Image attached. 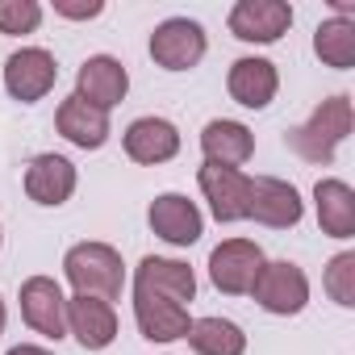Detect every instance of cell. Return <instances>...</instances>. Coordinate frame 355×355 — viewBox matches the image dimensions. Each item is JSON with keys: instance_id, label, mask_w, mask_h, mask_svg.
<instances>
[{"instance_id": "6da1fadb", "label": "cell", "mask_w": 355, "mask_h": 355, "mask_svg": "<svg viewBox=\"0 0 355 355\" xmlns=\"http://www.w3.org/2000/svg\"><path fill=\"white\" fill-rule=\"evenodd\" d=\"M355 130V105L347 92H334L326 96L301 125L288 130V146L305 159V163H330L334 150L351 138Z\"/></svg>"}, {"instance_id": "7a4b0ae2", "label": "cell", "mask_w": 355, "mask_h": 355, "mask_svg": "<svg viewBox=\"0 0 355 355\" xmlns=\"http://www.w3.org/2000/svg\"><path fill=\"white\" fill-rule=\"evenodd\" d=\"M63 276L80 297H101V301H117L125 288V259L117 247L101 243V239H84L76 247H67L63 255Z\"/></svg>"}, {"instance_id": "3957f363", "label": "cell", "mask_w": 355, "mask_h": 355, "mask_svg": "<svg viewBox=\"0 0 355 355\" xmlns=\"http://www.w3.org/2000/svg\"><path fill=\"white\" fill-rule=\"evenodd\" d=\"M309 276H305V268L301 263H293V259H272V263H263V272H259V280H255V288H251V297H255V305L263 309V313H272V318H297L305 305H309Z\"/></svg>"}, {"instance_id": "277c9868", "label": "cell", "mask_w": 355, "mask_h": 355, "mask_svg": "<svg viewBox=\"0 0 355 355\" xmlns=\"http://www.w3.org/2000/svg\"><path fill=\"white\" fill-rule=\"evenodd\" d=\"M205 55H209V38L205 26L193 17H167L150 34V59L163 71H193Z\"/></svg>"}, {"instance_id": "5b68a950", "label": "cell", "mask_w": 355, "mask_h": 355, "mask_svg": "<svg viewBox=\"0 0 355 355\" xmlns=\"http://www.w3.org/2000/svg\"><path fill=\"white\" fill-rule=\"evenodd\" d=\"M263 247L251 239H226L209 251V280L226 297H251L259 272H263Z\"/></svg>"}, {"instance_id": "8992f818", "label": "cell", "mask_w": 355, "mask_h": 355, "mask_svg": "<svg viewBox=\"0 0 355 355\" xmlns=\"http://www.w3.org/2000/svg\"><path fill=\"white\" fill-rule=\"evenodd\" d=\"M197 184H201V197H205V205H209L214 222H222V226L247 222V205H251V175H247L243 167L201 163Z\"/></svg>"}, {"instance_id": "52a82bcc", "label": "cell", "mask_w": 355, "mask_h": 355, "mask_svg": "<svg viewBox=\"0 0 355 355\" xmlns=\"http://www.w3.org/2000/svg\"><path fill=\"white\" fill-rule=\"evenodd\" d=\"M17 301H21V322L34 334L51 338V343L67 338V293H63V284L55 276H30V280H21Z\"/></svg>"}, {"instance_id": "ba28073f", "label": "cell", "mask_w": 355, "mask_h": 355, "mask_svg": "<svg viewBox=\"0 0 355 355\" xmlns=\"http://www.w3.org/2000/svg\"><path fill=\"white\" fill-rule=\"evenodd\" d=\"M59 84V59L46 46H21L5 59V92L21 105H38Z\"/></svg>"}, {"instance_id": "9c48e42d", "label": "cell", "mask_w": 355, "mask_h": 355, "mask_svg": "<svg viewBox=\"0 0 355 355\" xmlns=\"http://www.w3.org/2000/svg\"><path fill=\"white\" fill-rule=\"evenodd\" d=\"M146 226L155 239H163L167 247H193L205 234V214L197 201H189L184 193H159L146 209Z\"/></svg>"}, {"instance_id": "30bf717a", "label": "cell", "mask_w": 355, "mask_h": 355, "mask_svg": "<svg viewBox=\"0 0 355 355\" xmlns=\"http://www.w3.org/2000/svg\"><path fill=\"white\" fill-rule=\"evenodd\" d=\"M305 218V201L297 193V184L280 180V175H255L251 180V205H247V222H259L268 230H293Z\"/></svg>"}, {"instance_id": "8fae6325", "label": "cell", "mask_w": 355, "mask_h": 355, "mask_svg": "<svg viewBox=\"0 0 355 355\" xmlns=\"http://www.w3.org/2000/svg\"><path fill=\"white\" fill-rule=\"evenodd\" d=\"M21 184H26V197H30L34 205L59 209V205H67V201L76 197V189H80V171H76V163H71L67 155L42 150V155L30 159Z\"/></svg>"}, {"instance_id": "7c38bea8", "label": "cell", "mask_w": 355, "mask_h": 355, "mask_svg": "<svg viewBox=\"0 0 355 355\" xmlns=\"http://www.w3.org/2000/svg\"><path fill=\"white\" fill-rule=\"evenodd\" d=\"M230 34L251 46H272L293 30V5L284 0H239L226 17Z\"/></svg>"}, {"instance_id": "4fadbf2b", "label": "cell", "mask_w": 355, "mask_h": 355, "mask_svg": "<svg viewBox=\"0 0 355 355\" xmlns=\"http://www.w3.org/2000/svg\"><path fill=\"white\" fill-rule=\"evenodd\" d=\"M125 92H130V71H125L121 59H113V55H88L80 63V71H76V96L88 101L92 109L109 113V109H117L125 101Z\"/></svg>"}, {"instance_id": "5bb4252c", "label": "cell", "mask_w": 355, "mask_h": 355, "mask_svg": "<svg viewBox=\"0 0 355 355\" xmlns=\"http://www.w3.org/2000/svg\"><path fill=\"white\" fill-rule=\"evenodd\" d=\"M121 146H125V155H130L134 163L159 167V163H171L175 155H180L184 138H180V130H175V121L150 113V117H134V121L125 125Z\"/></svg>"}, {"instance_id": "9a60e30c", "label": "cell", "mask_w": 355, "mask_h": 355, "mask_svg": "<svg viewBox=\"0 0 355 355\" xmlns=\"http://www.w3.org/2000/svg\"><path fill=\"white\" fill-rule=\"evenodd\" d=\"M226 92H230L234 105L259 113V109H268V105L276 101V92H280V71H276V63L263 59V55H243V59H234L230 71H226Z\"/></svg>"}, {"instance_id": "2e32d148", "label": "cell", "mask_w": 355, "mask_h": 355, "mask_svg": "<svg viewBox=\"0 0 355 355\" xmlns=\"http://www.w3.org/2000/svg\"><path fill=\"white\" fill-rule=\"evenodd\" d=\"M67 334L84 347V351H105L117 338V309L113 301L101 297H67Z\"/></svg>"}, {"instance_id": "e0dca14e", "label": "cell", "mask_w": 355, "mask_h": 355, "mask_svg": "<svg viewBox=\"0 0 355 355\" xmlns=\"http://www.w3.org/2000/svg\"><path fill=\"white\" fill-rule=\"evenodd\" d=\"M134 288L189 305V301L197 297V272H193L184 259H167V255H142V259H138V268H134Z\"/></svg>"}, {"instance_id": "ac0fdd59", "label": "cell", "mask_w": 355, "mask_h": 355, "mask_svg": "<svg viewBox=\"0 0 355 355\" xmlns=\"http://www.w3.org/2000/svg\"><path fill=\"white\" fill-rule=\"evenodd\" d=\"M134 322H138V334L146 343H175V338L189 334L193 313L180 301H167V297L134 288Z\"/></svg>"}, {"instance_id": "d6986e66", "label": "cell", "mask_w": 355, "mask_h": 355, "mask_svg": "<svg viewBox=\"0 0 355 355\" xmlns=\"http://www.w3.org/2000/svg\"><path fill=\"white\" fill-rule=\"evenodd\" d=\"M313 214L326 239H355V189L338 175H326V180L313 184Z\"/></svg>"}, {"instance_id": "ffe728a7", "label": "cell", "mask_w": 355, "mask_h": 355, "mask_svg": "<svg viewBox=\"0 0 355 355\" xmlns=\"http://www.w3.org/2000/svg\"><path fill=\"white\" fill-rule=\"evenodd\" d=\"M55 130H59L71 146H80V150H101V146L109 142V134H113L109 113L92 109V105L80 101L76 92H71L67 101H59V109H55Z\"/></svg>"}, {"instance_id": "44dd1931", "label": "cell", "mask_w": 355, "mask_h": 355, "mask_svg": "<svg viewBox=\"0 0 355 355\" xmlns=\"http://www.w3.org/2000/svg\"><path fill=\"white\" fill-rule=\"evenodd\" d=\"M201 155H205V163H218V167H243L255 155V134H251V125H243L234 117H214L201 130Z\"/></svg>"}, {"instance_id": "7402d4cb", "label": "cell", "mask_w": 355, "mask_h": 355, "mask_svg": "<svg viewBox=\"0 0 355 355\" xmlns=\"http://www.w3.org/2000/svg\"><path fill=\"white\" fill-rule=\"evenodd\" d=\"M184 338H189V347H193L197 355H247V334H243V326L230 322V318H218V313L193 318V326H189Z\"/></svg>"}, {"instance_id": "603a6c76", "label": "cell", "mask_w": 355, "mask_h": 355, "mask_svg": "<svg viewBox=\"0 0 355 355\" xmlns=\"http://www.w3.org/2000/svg\"><path fill=\"white\" fill-rule=\"evenodd\" d=\"M313 55L334 71H351L355 67V17H326L313 30Z\"/></svg>"}, {"instance_id": "cb8c5ba5", "label": "cell", "mask_w": 355, "mask_h": 355, "mask_svg": "<svg viewBox=\"0 0 355 355\" xmlns=\"http://www.w3.org/2000/svg\"><path fill=\"white\" fill-rule=\"evenodd\" d=\"M322 288L338 309H355V251H338L326 272H322Z\"/></svg>"}, {"instance_id": "d4e9b609", "label": "cell", "mask_w": 355, "mask_h": 355, "mask_svg": "<svg viewBox=\"0 0 355 355\" xmlns=\"http://www.w3.org/2000/svg\"><path fill=\"white\" fill-rule=\"evenodd\" d=\"M42 26V5L38 0H0V34L21 38Z\"/></svg>"}, {"instance_id": "484cf974", "label": "cell", "mask_w": 355, "mask_h": 355, "mask_svg": "<svg viewBox=\"0 0 355 355\" xmlns=\"http://www.w3.org/2000/svg\"><path fill=\"white\" fill-rule=\"evenodd\" d=\"M55 13L67 21H92L105 13V0H55Z\"/></svg>"}, {"instance_id": "4316f807", "label": "cell", "mask_w": 355, "mask_h": 355, "mask_svg": "<svg viewBox=\"0 0 355 355\" xmlns=\"http://www.w3.org/2000/svg\"><path fill=\"white\" fill-rule=\"evenodd\" d=\"M5 355H55L51 347H38V343H17V347H9Z\"/></svg>"}, {"instance_id": "83f0119b", "label": "cell", "mask_w": 355, "mask_h": 355, "mask_svg": "<svg viewBox=\"0 0 355 355\" xmlns=\"http://www.w3.org/2000/svg\"><path fill=\"white\" fill-rule=\"evenodd\" d=\"M5 326H9V305H5V297H0V334H5Z\"/></svg>"}, {"instance_id": "f1b7e54d", "label": "cell", "mask_w": 355, "mask_h": 355, "mask_svg": "<svg viewBox=\"0 0 355 355\" xmlns=\"http://www.w3.org/2000/svg\"><path fill=\"white\" fill-rule=\"evenodd\" d=\"M0 247H5V230H0Z\"/></svg>"}]
</instances>
